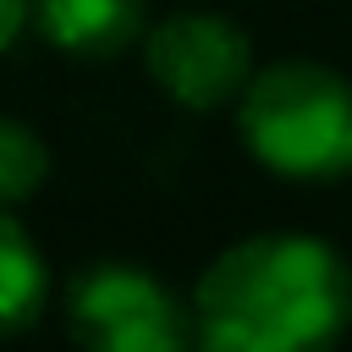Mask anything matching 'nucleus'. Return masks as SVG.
<instances>
[{"label":"nucleus","mask_w":352,"mask_h":352,"mask_svg":"<svg viewBox=\"0 0 352 352\" xmlns=\"http://www.w3.org/2000/svg\"><path fill=\"white\" fill-rule=\"evenodd\" d=\"M44 292H50V275L33 236L0 209V336L28 330L44 308Z\"/></svg>","instance_id":"423d86ee"},{"label":"nucleus","mask_w":352,"mask_h":352,"mask_svg":"<svg viewBox=\"0 0 352 352\" xmlns=\"http://www.w3.org/2000/svg\"><path fill=\"white\" fill-rule=\"evenodd\" d=\"M72 336L82 352H187L192 308L126 258H104L72 280Z\"/></svg>","instance_id":"7ed1b4c3"},{"label":"nucleus","mask_w":352,"mask_h":352,"mask_svg":"<svg viewBox=\"0 0 352 352\" xmlns=\"http://www.w3.org/2000/svg\"><path fill=\"white\" fill-rule=\"evenodd\" d=\"M28 22L66 55L110 60L148 28V0H28Z\"/></svg>","instance_id":"39448f33"},{"label":"nucleus","mask_w":352,"mask_h":352,"mask_svg":"<svg viewBox=\"0 0 352 352\" xmlns=\"http://www.w3.org/2000/svg\"><path fill=\"white\" fill-rule=\"evenodd\" d=\"M22 22H28V0H0V50H11Z\"/></svg>","instance_id":"6e6552de"},{"label":"nucleus","mask_w":352,"mask_h":352,"mask_svg":"<svg viewBox=\"0 0 352 352\" xmlns=\"http://www.w3.org/2000/svg\"><path fill=\"white\" fill-rule=\"evenodd\" d=\"M44 176H50V148L38 143V132L16 116H0V209L38 192Z\"/></svg>","instance_id":"0eeeda50"},{"label":"nucleus","mask_w":352,"mask_h":352,"mask_svg":"<svg viewBox=\"0 0 352 352\" xmlns=\"http://www.w3.org/2000/svg\"><path fill=\"white\" fill-rule=\"evenodd\" d=\"M143 60H148V77L187 110H220L253 77L248 33L220 11L160 16L154 28H143Z\"/></svg>","instance_id":"20e7f679"},{"label":"nucleus","mask_w":352,"mask_h":352,"mask_svg":"<svg viewBox=\"0 0 352 352\" xmlns=\"http://www.w3.org/2000/svg\"><path fill=\"white\" fill-rule=\"evenodd\" d=\"M352 324L346 258L302 231L231 242L192 286L204 352H330Z\"/></svg>","instance_id":"f257e3e1"},{"label":"nucleus","mask_w":352,"mask_h":352,"mask_svg":"<svg viewBox=\"0 0 352 352\" xmlns=\"http://www.w3.org/2000/svg\"><path fill=\"white\" fill-rule=\"evenodd\" d=\"M248 154L292 182L352 176V77L319 60H275L236 94Z\"/></svg>","instance_id":"f03ea898"}]
</instances>
